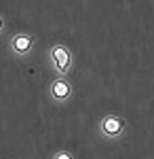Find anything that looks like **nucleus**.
<instances>
[{"label":"nucleus","mask_w":154,"mask_h":159,"mask_svg":"<svg viewBox=\"0 0 154 159\" xmlns=\"http://www.w3.org/2000/svg\"><path fill=\"white\" fill-rule=\"evenodd\" d=\"M49 60L57 76H68V72L74 66V53L70 51V47H66L61 43H53L49 47Z\"/></svg>","instance_id":"obj_1"},{"label":"nucleus","mask_w":154,"mask_h":159,"mask_svg":"<svg viewBox=\"0 0 154 159\" xmlns=\"http://www.w3.org/2000/svg\"><path fill=\"white\" fill-rule=\"evenodd\" d=\"M127 132V119L120 115H104L99 119V134L106 140H118Z\"/></svg>","instance_id":"obj_2"},{"label":"nucleus","mask_w":154,"mask_h":159,"mask_svg":"<svg viewBox=\"0 0 154 159\" xmlns=\"http://www.w3.org/2000/svg\"><path fill=\"white\" fill-rule=\"evenodd\" d=\"M49 96L55 102H68L74 96V85L70 83L68 76H55L49 83Z\"/></svg>","instance_id":"obj_3"},{"label":"nucleus","mask_w":154,"mask_h":159,"mask_svg":"<svg viewBox=\"0 0 154 159\" xmlns=\"http://www.w3.org/2000/svg\"><path fill=\"white\" fill-rule=\"evenodd\" d=\"M34 45H36V38L32 34H25V32L13 34L11 40H9V49L17 57H28L32 53V49H34Z\"/></svg>","instance_id":"obj_4"},{"label":"nucleus","mask_w":154,"mask_h":159,"mask_svg":"<svg viewBox=\"0 0 154 159\" xmlns=\"http://www.w3.org/2000/svg\"><path fill=\"white\" fill-rule=\"evenodd\" d=\"M51 159H76V157L72 155L70 151H57V153H55Z\"/></svg>","instance_id":"obj_5"},{"label":"nucleus","mask_w":154,"mask_h":159,"mask_svg":"<svg viewBox=\"0 0 154 159\" xmlns=\"http://www.w3.org/2000/svg\"><path fill=\"white\" fill-rule=\"evenodd\" d=\"M4 25H6V21H4V17H2V15H0V34H2V32H4Z\"/></svg>","instance_id":"obj_6"}]
</instances>
